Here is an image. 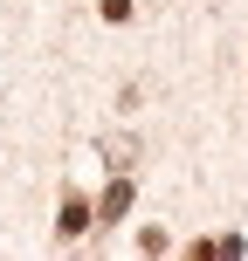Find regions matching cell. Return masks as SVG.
I'll return each mask as SVG.
<instances>
[{"label": "cell", "instance_id": "6da1fadb", "mask_svg": "<svg viewBox=\"0 0 248 261\" xmlns=\"http://www.w3.org/2000/svg\"><path fill=\"white\" fill-rule=\"evenodd\" d=\"M83 227H90V206L83 199H62V234H83Z\"/></svg>", "mask_w": 248, "mask_h": 261}, {"label": "cell", "instance_id": "7a4b0ae2", "mask_svg": "<svg viewBox=\"0 0 248 261\" xmlns=\"http://www.w3.org/2000/svg\"><path fill=\"white\" fill-rule=\"evenodd\" d=\"M124 206H131V186L118 179V186H110V199H104V213H110V220H118V213H124Z\"/></svg>", "mask_w": 248, "mask_h": 261}]
</instances>
